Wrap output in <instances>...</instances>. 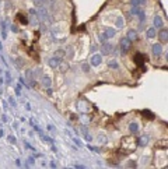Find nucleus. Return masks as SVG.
Wrapping results in <instances>:
<instances>
[{"mask_svg": "<svg viewBox=\"0 0 168 169\" xmlns=\"http://www.w3.org/2000/svg\"><path fill=\"white\" fill-rule=\"evenodd\" d=\"M126 36H128L130 41H137V39H139V34H137L136 30H129V31L126 32Z\"/></svg>", "mask_w": 168, "mask_h": 169, "instance_id": "8", "label": "nucleus"}, {"mask_svg": "<svg viewBox=\"0 0 168 169\" xmlns=\"http://www.w3.org/2000/svg\"><path fill=\"white\" fill-rule=\"evenodd\" d=\"M60 62H62V59H60V57H58V56H53V57H50V59H49L48 64H49V67L56 68V67H59Z\"/></svg>", "mask_w": 168, "mask_h": 169, "instance_id": "3", "label": "nucleus"}, {"mask_svg": "<svg viewBox=\"0 0 168 169\" xmlns=\"http://www.w3.org/2000/svg\"><path fill=\"white\" fill-rule=\"evenodd\" d=\"M16 94L17 95H21V87H20V85H17L16 87Z\"/></svg>", "mask_w": 168, "mask_h": 169, "instance_id": "32", "label": "nucleus"}, {"mask_svg": "<svg viewBox=\"0 0 168 169\" xmlns=\"http://www.w3.org/2000/svg\"><path fill=\"white\" fill-rule=\"evenodd\" d=\"M158 39H160L163 43H167V41H168V31H167V28H161V31L158 32Z\"/></svg>", "mask_w": 168, "mask_h": 169, "instance_id": "5", "label": "nucleus"}, {"mask_svg": "<svg viewBox=\"0 0 168 169\" xmlns=\"http://www.w3.org/2000/svg\"><path fill=\"white\" fill-rule=\"evenodd\" d=\"M143 59H144V57H143L142 53H136V55H134V63H136V64H139V66L143 64Z\"/></svg>", "mask_w": 168, "mask_h": 169, "instance_id": "14", "label": "nucleus"}, {"mask_svg": "<svg viewBox=\"0 0 168 169\" xmlns=\"http://www.w3.org/2000/svg\"><path fill=\"white\" fill-rule=\"evenodd\" d=\"M18 17H20V20H21V22H27V20L22 17V14H18Z\"/></svg>", "mask_w": 168, "mask_h": 169, "instance_id": "36", "label": "nucleus"}, {"mask_svg": "<svg viewBox=\"0 0 168 169\" xmlns=\"http://www.w3.org/2000/svg\"><path fill=\"white\" fill-rule=\"evenodd\" d=\"M59 67H60V71L62 73H66L67 70H69V63H65V62H60V64H59Z\"/></svg>", "mask_w": 168, "mask_h": 169, "instance_id": "17", "label": "nucleus"}, {"mask_svg": "<svg viewBox=\"0 0 168 169\" xmlns=\"http://www.w3.org/2000/svg\"><path fill=\"white\" fill-rule=\"evenodd\" d=\"M155 35H157V31H155V28H154V27H151V28H149V30L146 31V38H149V39L155 38Z\"/></svg>", "mask_w": 168, "mask_h": 169, "instance_id": "12", "label": "nucleus"}, {"mask_svg": "<svg viewBox=\"0 0 168 169\" xmlns=\"http://www.w3.org/2000/svg\"><path fill=\"white\" fill-rule=\"evenodd\" d=\"M74 168H79V169H84V165H74Z\"/></svg>", "mask_w": 168, "mask_h": 169, "instance_id": "38", "label": "nucleus"}, {"mask_svg": "<svg viewBox=\"0 0 168 169\" xmlns=\"http://www.w3.org/2000/svg\"><path fill=\"white\" fill-rule=\"evenodd\" d=\"M25 147H27V148H28V150H31V151H35V148H34L32 145H30V144H28V143H25Z\"/></svg>", "mask_w": 168, "mask_h": 169, "instance_id": "33", "label": "nucleus"}, {"mask_svg": "<svg viewBox=\"0 0 168 169\" xmlns=\"http://www.w3.org/2000/svg\"><path fill=\"white\" fill-rule=\"evenodd\" d=\"M108 66H109V67H112V68H118V63L115 62V60H111V62L108 63Z\"/></svg>", "mask_w": 168, "mask_h": 169, "instance_id": "26", "label": "nucleus"}, {"mask_svg": "<svg viewBox=\"0 0 168 169\" xmlns=\"http://www.w3.org/2000/svg\"><path fill=\"white\" fill-rule=\"evenodd\" d=\"M25 109H27V110H30V109H31V106H30V103H27V105H25Z\"/></svg>", "mask_w": 168, "mask_h": 169, "instance_id": "41", "label": "nucleus"}, {"mask_svg": "<svg viewBox=\"0 0 168 169\" xmlns=\"http://www.w3.org/2000/svg\"><path fill=\"white\" fill-rule=\"evenodd\" d=\"M87 147H88V150H91V151L100 152V148H97V147H93V145H87Z\"/></svg>", "mask_w": 168, "mask_h": 169, "instance_id": "30", "label": "nucleus"}, {"mask_svg": "<svg viewBox=\"0 0 168 169\" xmlns=\"http://www.w3.org/2000/svg\"><path fill=\"white\" fill-rule=\"evenodd\" d=\"M129 132H130V133H137V132H139V124H137V123H134V122H132V123H130V124H129Z\"/></svg>", "mask_w": 168, "mask_h": 169, "instance_id": "16", "label": "nucleus"}, {"mask_svg": "<svg viewBox=\"0 0 168 169\" xmlns=\"http://www.w3.org/2000/svg\"><path fill=\"white\" fill-rule=\"evenodd\" d=\"M28 161H30V165H34V158H28Z\"/></svg>", "mask_w": 168, "mask_h": 169, "instance_id": "39", "label": "nucleus"}, {"mask_svg": "<svg viewBox=\"0 0 168 169\" xmlns=\"http://www.w3.org/2000/svg\"><path fill=\"white\" fill-rule=\"evenodd\" d=\"M9 102H10L13 106H16V101H14V98H13V97H11V98H9Z\"/></svg>", "mask_w": 168, "mask_h": 169, "instance_id": "34", "label": "nucleus"}, {"mask_svg": "<svg viewBox=\"0 0 168 169\" xmlns=\"http://www.w3.org/2000/svg\"><path fill=\"white\" fill-rule=\"evenodd\" d=\"M73 141L76 143V145H77V147H81V141H80L77 137H73Z\"/></svg>", "mask_w": 168, "mask_h": 169, "instance_id": "29", "label": "nucleus"}, {"mask_svg": "<svg viewBox=\"0 0 168 169\" xmlns=\"http://www.w3.org/2000/svg\"><path fill=\"white\" fill-rule=\"evenodd\" d=\"M81 68H83L84 73H88V71H90V64H88V63H83V64H81Z\"/></svg>", "mask_w": 168, "mask_h": 169, "instance_id": "24", "label": "nucleus"}, {"mask_svg": "<svg viewBox=\"0 0 168 169\" xmlns=\"http://www.w3.org/2000/svg\"><path fill=\"white\" fill-rule=\"evenodd\" d=\"M112 52V46L109 43H104L102 45V49H101V55H109Z\"/></svg>", "mask_w": 168, "mask_h": 169, "instance_id": "10", "label": "nucleus"}, {"mask_svg": "<svg viewBox=\"0 0 168 169\" xmlns=\"http://www.w3.org/2000/svg\"><path fill=\"white\" fill-rule=\"evenodd\" d=\"M106 39H108V38L105 36V34H101V35H100V42H102V43H104V42H105Z\"/></svg>", "mask_w": 168, "mask_h": 169, "instance_id": "31", "label": "nucleus"}, {"mask_svg": "<svg viewBox=\"0 0 168 169\" xmlns=\"http://www.w3.org/2000/svg\"><path fill=\"white\" fill-rule=\"evenodd\" d=\"M65 55H66V51H65V49H59V51L56 52V56H58V57H63Z\"/></svg>", "mask_w": 168, "mask_h": 169, "instance_id": "23", "label": "nucleus"}, {"mask_svg": "<svg viewBox=\"0 0 168 169\" xmlns=\"http://www.w3.org/2000/svg\"><path fill=\"white\" fill-rule=\"evenodd\" d=\"M119 46H120V51L122 53H126V52H129L130 49V46H132V41L126 36V38H122L120 39V42H119Z\"/></svg>", "mask_w": 168, "mask_h": 169, "instance_id": "1", "label": "nucleus"}, {"mask_svg": "<svg viewBox=\"0 0 168 169\" xmlns=\"http://www.w3.org/2000/svg\"><path fill=\"white\" fill-rule=\"evenodd\" d=\"M104 34H105V36H106V38H114V36H115V34H116V31H115L114 28H106Z\"/></svg>", "mask_w": 168, "mask_h": 169, "instance_id": "15", "label": "nucleus"}, {"mask_svg": "<svg viewBox=\"0 0 168 169\" xmlns=\"http://www.w3.org/2000/svg\"><path fill=\"white\" fill-rule=\"evenodd\" d=\"M48 95H52V88H50V87L48 88Z\"/></svg>", "mask_w": 168, "mask_h": 169, "instance_id": "42", "label": "nucleus"}, {"mask_svg": "<svg viewBox=\"0 0 168 169\" xmlns=\"http://www.w3.org/2000/svg\"><path fill=\"white\" fill-rule=\"evenodd\" d=\"M50 84H52L50 77H49V76H44V77H42V85H44V87H46V88H49Z\"/></svg>", "mask_w": 168, "mask_h": 169, "instance_id": "13", "label": "nucleus"}, {"mask_svg": "<svg viewBox=\"0 0 168 169\" xmlns=\"http://www.w3.org/2000/svg\"><path fill=\"white\" fill-rule=\"evenodd\" d=\"M140 11H142L140 6H134V7H132V10H130V13H129V14H139Z\"/></svg>", "mask_w": 168, "mask_h": 169, "instance_id": "20", "label": "nucleus"}, {"mask_svg": "<svg viewBox=\"0 0 168 169\" xmlns=\"http://www.w3.org/2000/svg\"><path fill=\"white\" fill-rule=\"evenodd\" d=\"M11 83V76H10V73L9 71H6V84L9 85Z\"/></svg>", "mask_w": 168, "mask_h": 169, "instance_id": "25", "label": "nucleus"}, {"mask_svg": "<svg viewBox=\"0 0 168 169\" xmlns=\"http://www.w3.org/2000/svg\"><path fill=\"white\" fill-rule=\"evenodd\" d=\"M149 135H140L139 137V140H137V145H140V147H146L147 144H149Z\"/></svg>", "mask_w": 168, "mask_h": 169, "instance_id": "6", "label": "nucleus"}, {"mask_svg": "<svg viewBox=\"0 0 168 169\" xmlns=\"http://www.w3.org/2000/svg\"><path fill=\"white\" fill-rule=\"evenodd\" d=\"M1 36H3V39H6V38H7V31H6V22H4V21H1Z\"/></svg>", "mask_w": 168, "mask_h": 169, "instance_id": "18", "label": "nucleus"}, {"mask_svg": "<svg viewBox=\"0 0 168 169\" xmlns=\"http://www.w3.org/2000/svg\"><path fill=\"white\" fill-rule=\"evenodd\" d=\"M48 130H49V132H55V126H52V124H48Z\"/></svg>", "mask_w": 168, "mask_h": 169, "instance_id": "35", "label": "nucleus"}, {"mask_svg": "<svg viewBox=\"0 0 168 169\" xmlns=\"http://www.w3.org/2000/svg\"><path fill=\"white\" fill-rule=\"evenodd\" d=\"M38 17L41 18L42 21H48V11H46V9L41 7L39 9V13H38Z\"/></svg>", "mask_w": 168, "mask_h": 169, "instance_id": "9", "label": "nucleus"}, {"mask_svg": "<svg viewBox=\"0 0 168 169\" xmlns=\"http://www.w3.org/2000/svg\"><path fill=\"white\" fill-rule=\"evenodd\" d=\"M101 62H102V55H93L91 59H90V66L97 67V66L101 64Z\"/></svg>", "mask_w": 168, "mask_h": 169, "instance_id": "2", "label": "nucleus"}, {"mask_svg": "<svg viewBox=\"0 0 168 169\" xmlns=\"http://www.w3.org/2000/svg\"><path fill=\"white\" fill-rule=\"evenodd\" d=\"M0 51H1V45H0Z\"/></svg>", "mask_w": 168, "mask_h": 169, "instance_id": "43", "label": "nucleus"}, {"mask_svg": "<svg viewBox=\"0 0 168 169\" xmlns=\"http://www.w3.org/2000/svg\"><path fill=\"white\" fill-rule=\"evenodd\" d=\"M25 74H27V78L30 80V85H31V87H34V85H35V78H34V71H32V70H27V71H25Z\"/></svg>", "mask_w": 168, "mask_h": 169, "instance_id": "11", "label": "nucleus"}, {"mask_svg": "<svg viewBox=\"0 0 168 169\" xmlns=\"http://www.w3.org/2000/svg\"><path fill=\"white\" fill-rule=\"evenodd\" d=\"M146 0H130V6L134 7V6H140V4H144Z\"/></svg>", "mask_w": 168, "mask_h": 169, "instance_id": "19", "label": "nucleus"}, {"mask_svg": "<svg viewBox=\"0 0 168 169\" xmlns=\"http://www.w3.org/2000/svg\"><path fill=\"white\" fill-rule=\"evenodd\" d=\"M100 140L102 143H105V137H104V135H100Z\"/></svg>", "mask_w": 168, "mask_h": 169, "instance_id": "40", "label": "nucleus"}, {"mask_svg": "<svg viewBox=\"0 0 168 169\" xmlns=\"http://www.w3.org/2000/svg\"><path fill=\"white\" fill-rule=\"evenodd\" d=\"M151 52H153L154 56H160V55L163 53V45H161V43H154V45L151 46Z\"/></svg>", "mask_w": 168, "mask_h": 169, "instance_id": "4", "label": "nucleus"}, {"mask_svg": "<svg viewBox=\"0 0 168 169\" xmlns=\"http://www.w3.org/2000/svg\"><path fill=\"white\" fill-rule=\"evenodd\" d=\"M129 166H130V168H134L136 164H134V162H129V164H128V168H129Z\"/></svg>", "mask_w": 168, "mask_h": 169, "instance_id": "37", "label": "nucleus"}, {"mask_svg": "<svg viewBox=\"0 0 168 169\" xmlns=\"http://www.w3.org/2000/svg\"><path fill=\"white\" fill-rule=\"evenodd\" d=\"M7 140H9V143L16 144V137H14V135H9V137H7Z\"/></svg>", "mask_w": 168, "mask_h": 169, "instance_id": "28", "label": "nucleus"}, {"mask_svg": "<svg viewBox=\"0 0 168 169\" xmlns=\"http://www.w3.org/2000/svg\"><path fill=\"white\" fill-rule=\"evenodd\" d=\"M137 16H139V20H140V22H144V20H146V14H144V11H143V10H142V11H140V13H139Z\"/></svg>", "mask_w": 168, "mask_h": 169, "instance_id": "22", "label": "nucleus"}, {"mask_svg": "<svg viewBox=\"0 0 168 169\" xmlns=\"http://www.w3.org/2000/svg\"><path fill=\"white\" fill-rule=\"evenodd\" d=\"M116 27L118 28H122V27H123V18L120 17V16L116 18Z\"/></svg>", "mask_w": 168, "mask_h": 169, "instance_id": "21", "label": "nucleus"}, {"mask_svg": "<svg viewBox=\"0 0 168 169\" xmlns=\"http://www.w3.org/2000/svg\"><path fill=\"white\" fill-rule=\"evenodd\" d=\"M163 27H164L163 18L160 17V16H155V17H154V28H155V30H161Z\"/></svg>", "mask_w": 168, "mask_h": 169, "instance_id": "7", "label": "nucleus"}, {"mask_svg": "<svg viewBox=\"0 0 168 169\" xmlns=\"http://www.w3.org/2000/svg\"><path fill=\"white\" fill-rule=\"evenodd\" d=\"M142 113H144V115H147V116H146V118H147V119H154V115H153V113H150L149 110H143Z\"/></svg>", "mask_w": 168, "mask_h": 169, "instance_id": "27", "label": "nucleus"}]
</instances>
